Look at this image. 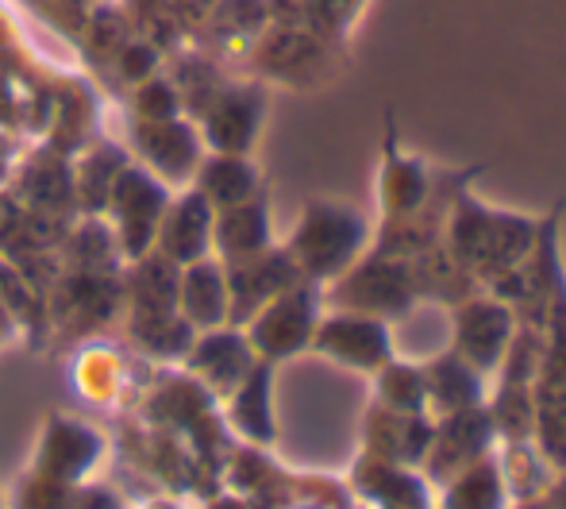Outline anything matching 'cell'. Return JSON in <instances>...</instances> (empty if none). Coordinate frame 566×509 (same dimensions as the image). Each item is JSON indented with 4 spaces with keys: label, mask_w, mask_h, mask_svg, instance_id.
<instances>
[{
    "label": "cell",
    "mask_w": 566,
    "mask_h": 509,
    "mask_svg": "<svg viewBox=\"0 0 566 509\" xmlns=\"http://www.w3.org/2000/svg\"><path fill=\"white\" fill-rule=\"evenodd\" d=\"M424 371V389H428V413L432 417H448V413H459V409H470V405H485V375H478L467 360L443 347L440 355L420 363Z\"/></svg>",
    "instance_id": "obj_11"
},
{
    "label": "cell",
    "mask_w": 566,
    "mask_h": 509,
    "mask_svg": "<svg viewBox=\"0 0 566 509\" xmlns=\"http://www.w3.org/2000/svg\"><path fill=\"white\" fill-rule=\"evenodd\" d=\"M516 336V316L501 298L490 290L470 293L467 301L451 309V352L467 360L478 375L493 378L505 360L509 344Z\"/></svg>",
    "instance_id": "obj_6"
},
{
    "label": "cell",
    "mask_w": 566,
    "mask_h": 509,
    "mask_svg": "<svg viewBox=\"0 0 566 509\" xmlns=\"http://www.w3.org/2000/svg\"><path fill=\"white\" fill-rule=\"evenodd\" d=\"M308 347H316L324 360L339 363V367L374 375V371H381L394 360V332H389V324L378 321V316L336 309V313L321 316Z\"/></svg>",
    "instance_id": "obj_8"
},
{
    "label": "cell",
    "mask_w": 566,
    "mask_h": 509,
    "mask_svg": "<svg viewBox=\"0 0 566 509\" xmlns=\"http://www.w3.org/2000/svg\"><path fill=\"white\" fill-rule=\"evenodd\" d=\"M374 394L378 405L397 413H428V389H424V371L420 363L409 360H389L381 371H374Z\"/></svg>",
    "instance_id": "obj_15"
},
{
    "label": "cell",
    "mask_w": 566,
    "mask_h": 509,
    "mask_svg": "<svg viewBox=\"0 0 566 509\" xmlns=\"http://www.w3.org/2000/svg\"><path fill=\"white\" fill-rule=\"evenodd\" d=\"M539 236V217H521V212L493 209L478 201L470 186H462L451 201L448 228H443V248L462 262V270L474 274V282L490 285L516 262L528 259Z\"/></svg>",
    "instance_id": "obj_1"
},
{
    "label": "cell",
    "mask_w": 566,
    "mask_h": 509,
    "mask_svg": "<svg viewBox=\"0 0 566 509\" xmlns=\"http://www.w3.org/2000/svg\"><path fill=\"white\" fill-rule=\"evenodd\" d=\"M370 0H305V28L321 31L324 39L347 46L350 28L366 12Z\"/></svg>",
    "instance_id": "obj_17"
},
{
    "label": "cell",
    "mask_w": 566,
    "mask_h": 509,
    "mask_svg": "<svg viewBox=\"0 0 566 509\" xmlns=\"http://www.w3.org/2000/svg\"><path fill=\"white\" fill-rule=\"evenodd\" d=\"M501 444L497 425H493L490 409L485 405H470V409L448 413V417H436V433L428 444L424 456V479L432 487H443L459 471H467L470 464L493 456V448Z\"/></svg>",
    "instance_id": "obj_7"
},
{
    "label": "cell",
    "mask_w": 566,
    "mask_h": 509,
    "mask_svg": "<svg viewBox=\"0 0 566 509\" xmlns=\"http://www.w3.org/2000/svg\"><path fill=\"white\" fill-rule=\"evenodd\" d=\"M324 285L297 278L290 290L270 298L251 321V344L266 360H290L313 344V332L321 324Z\"/></svg>",
    "instance_id": "obj_5"
},
{
    "label": "cell",
    "mask_w": 566,
    "mask_h": 509,
    "mask_svg": "<svg viewBox=\"0 0 566 509\" xmlns=\"http://www.w3.org/2000/svg\"><path fill=\"white\" fill-rule=\"evenodd\" d=\"M374 243L370 220L347 201H308L290 236V259L308 282H336Z\"/></svg>",
    "instance_id": "obj_2"
},
{
    "label": "cell",
    "mask_w": 566,
    "mask_h": 509,
    "mask_svg": "<svg viewBox=\"0 0 566 509\" xmlns=\"http://www.w3.org/2000/svg\"><path fill=\"white\" fill-rule=\"evenodd\" d=\"M220 243H224L228 254L235 259H251V254L270 248V217H266V201L262 197H247V201L224 209V220L217 228Z\"/></svg>",
    "instance_id": "obj_14"
},
{
    "label": "cell",
    "mask_w": 566,
    "mask_h": 509,
    "mask_svg": "<svg viewBox=\"0 0 566 509\" xmlns=\"http://www.w3.org/2000/svg\"><path fill=\"white\" fill-rule=\"evenodd\" d=\"M509 490L501 479L497 456H485L443 482L440 509H505Z\"/></svg>",
    "instance_id": "obj_12"
},
{
    "label": "cell",
    "mask_w": 566,
    "mask_h": 509,
    "mask_svg": "<svg viewBox=\"0 0 566 509\" xmlns=\"http://www.w3.org/2000/svg\"><path fill=\"white\" fill-rule=\"evenodd\" d=\"M186 298L197 301V316L201 321H220L224 316V278H220L217 267H197L189 274V285H186Z\"/></svg>",
    "instance_id": "obj_18"
},
{
    "label": "cell",
    "mask_w": 566,
    "mask_h": 509,
    "mask_svg": "<svg viewBox=\"0 0 566 509\" xmlns=\"http://www.w3.org/2000/svg\"><path fill=\"white\" fill-rule=\"evenodd\" d=\"M497 467H501V479H505L509 498H516V502H528L539 490H547V467L552 464L536 448V440H501Z\"/></svg>",
    "instance_id": "obj_13"
},
{
    "label": "cell",
    "mask_w": 566,
    "mask_h": 509,
    "mask_svg": "<svg viewBox=\"0 0 566 509\" xmlns=\"http://www.w3.org/2000/svg\"><path fill=\"white\" fill-rule=\"evenodd\" d=\"M544 502L552 506V509H566V479L552 490V498H544Z\"/></svg>",
    "instance_id": "obj_19"
},
{
    "label": "cell",
    "mask_w": 566,
    "mask_h": 509,
    "mask_svg": "<svg viewBox=\"0 0 566 509\" xmlns=\"http://www.w3.org/2000/svg\"><path fill=\"white\" fill-rule=\"evenodd\" d=\"M324 298L336 309L378 316L386 324H397L420 305L417 285H412L409 259L366 251L350 270H343L336 282L324 285Z\"/></svg>",
    "instance_id": "obj_3"
},
{
    "label": "cell",
    "mask_w": 566,
    "mask_h": 509,
    "mask_svg": "<svg viewBox=\"0 0 566 509\" xmlns=\"http://www.w3.org/2000/svg\"><path fill=\"white\" fill-rule=\"evenodd\" d=\"M516 509H552L544 498H528V502H516Z\"/></svg>",
    "instance_id": "obj_20"
},
{
    "label": "cell",
    "mask_w": 566,
    "mask_h": 509,
    "mask_svg": "<svg viewBox=\"0 0 566 509\" xmlns=\"http://www.w3.org/2000/svg\"><path fill=\"white\" fill-rule=\"evenodd\" d=\"M343 62V43H332L321 31L305 28V23H293V28H282L277 23L274 35L262 43V66L274 77L290 85H324L339 74Z\"/></svg>",
    "instance_id": "obj_9"
},
{
    "label": "cell",
    "mask_w": 566,
    "mask_h": 509,
    "mask_svg": "<svg viewBox=\"0 0 566 509\" xmlns=\"http://www.w3.org/2000/svg\"><path fill=\"white\" fill-rule=\"evenodd\" d=\"M386 143H381V170H378V205H381V225L389 220H405L417 217L420 209L443 197L451 186H459L462 178L478 174V166L470 170H432L424 158L405 155L401 143H397V127H394V113H386Z\"/></svg>",
    "instance_id": "obj_4"
},
{
    "label": "cell",
    "mask_w": 566,
    "mask_h": 509,
    "mask_svg": "<svg viewBox=\"0 0 566 509\" xmlns=\"http://www.w3.org/2000/svg\"><path fill=\"white\" fill-rule=\"evenodd\" d=\"M436 433L432 413H397L386 405H374L366 417V456L386 464L420 467L428 456V444Z\"/></svg>",
    "instance_id": "obj_10"
},
{
    "label": "cell",
    "mask_w": 566,
    "mask_h": 509,
    "mask_svg": "<svg viewBox=\"0 0 566 509\" xmlns=\"http://www.w3.org/2000/svg\"><path fill=\"white\" fill-rule=\"evenodd\" d=\"M235 425L243 428L251 440L270 444L274 440V413H270V367H251L235 394Z\"/></svg>",
    "instance_id": "obj_16"
}]
</instances>
